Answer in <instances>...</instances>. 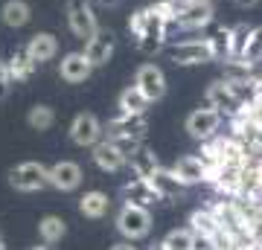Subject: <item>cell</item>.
Returning a JSON list of instances; mask_svg holds the SVG:
<instances>
[{
	"label": "cell",
	"mask_w": 262,
	"mask_h": 250,
	"mask_svg": "<svg viewBox=\"0 0 262 250\" xmlns=\"http://www.w3.org/2000/svg\"><path fill=\"white\" fill-rule=\"evenodd\" d=\"M27 122H29V128L47 131V128H53V122H56V111H53L50 105H32L29 113H27Z\"/></svg>",
	"instance_id": "27"
},
{
	"label": "cell",
	"mask_w": 262,
	"mask_h": 250,
	"mask_svg": "<svg viewBox=\"0 0 262 250\" xmlns=\"http://www.w3.org/2000/svg\"><path fill=\"white\" fill-rule=\"evenodd\" d=\"M251 32H253V27H248V24L230 27V56L227 58H242L245 56V47L251 41Z\"/></svg>",
	"instance_id": "28"
},
{
	"label": "cell",
	"mask_w": 262,
	"mask_h": 250,
	"mask_svg": "<svg viewBox=\"0 0 262 250\" xmlns=\"http://www.w3.org/2000/svg\"><path fill=\"white\" fill-rule=\"evenodd\" d=\"M105 134V125L96 120L94 113H79L73 122H70V140L82 148H94Z\"/></svg>",
	"instance_id": "8"
},
{
	"label": "cell",
	"mask_w": 262,
	"mask_h": 250,
	"mask_svg": "<svg viewBox=\"0 0 262 250\" xmlns=\"http://www.w3.org/2000/svg\"><path fill=\"white\" fill-rule=\"evenodd\" d=\"M189 230L195 233V236H201V239H213L222 227H219V221H215L213 210L204 207V210H195V213L189 215Z\"/></svg>",
	"instance_id": "24"
},
{
	"label": "cell",
	"mask_w": 262,
	"mask_h": 250,
	"mask_svg": "<svg viewBox=\"0 0 262 250\" xmlns=\"http://www.w3.org/2000/svg\"><path fill=\"white\" fill-rule=\"evenodd\" d=\"M0 18H3L6 27L20 29V27H27L29 20H32V6H29L27 0H6L3 9H0Z\"/></svg>",
	"instance_id": "20"
},
{
	"label": "cell",
	"mask_w": 262,
	"mask_h": 250,
	"mask_svg": "<svg viewBox=\"0 0 262 250\" xmlns=\"http://www.w3.org/2000/svg\"><path fill=\"white\" fill-rule=\"evenodd\" d=\"M108 140H111L117 148H120L125 157H131V154H134V151L143 146V140H137V137H108Z\"/></svg>",
	"instance_id": "33"
},
{
	"label": "cell",
	"mask_w": 262,
	"mask_h": 250,
	"mask_svg": "<svg viewBox=\"0 0 262 250\" xmlns=\"http://www.w3.org/2000/svg\"><path fill=\"white\" fill-rule=\"evenodd\" d=\"M94 70H96V67L88 61L84 50H73V53H67V56L61 58V64H58V73H61V79H64V82H70V84L88 82Z\"/></svg>",
	"instance_id": "12"
},
{
	"label": "cell",
	"mask_w": 262,
	"mask_h": 250,
	"mask_svg": "<svg viewBox=\"0 0 262 250\" xmlns=\"http://www.w3.org/2000/svg\"><path fill=\"white\" fill-rule=\"evenodd\" d=\"M222 67H225V79H245L253 70V64L245 58H222Z\"/></svg>",
	"instance_id": "31"
},
{
	"label": "cell",
	"mask_w": 262,
	"mask_h": 250,
	"mask_svg": "<svg viewBox=\"0 0 262 250\" xmlns=\"http://www.w3.org/2000/svg\"><path fill=\"white\" fill-rule=\"evenodd\" d=\"M38 233H41V239L47 241V244H56V241H61L67 236V224L58 215H47V218H41V224H38Z\"/></svg>",
	"instance_id": "26"
},
{
	"label": "cell",
	"mask_w": 262,
	"mask_h": 250,
	"mask_svg": "<svg viewBox=\"0 0 262 250\" xmlns=\"http://www.w3.org/2000/svg\"><path fill=\"white\" fill-rule=\"evenodd\" d=\"M210 44L215 50V61H222V58L230 56V27H219L210 35Z\"/></svg>",
	"instance_id": "30"
},
{
	"label": "cell",
	"mask_w": 262,
	"mask_h": 250,
	"mask_svg": "<svg viewBox=\"0 0 262 250\" xmlns=\"http://www.w3.org/2000/svg\"><path fill=\"white\" fill-rule=\"evenodd\" d=\"M12 76H9V67H6V61L0 58V99H6L9 96V90H12Z\"/></svg>",
	"instance_id": "34"
},
{
	"label": "cell",
	"mask_w": 262,
	"mask_h": 250,
	"mask_svg": "<svg viewBox=\"0 0 262 250\" xmlns=\"http://www.w3.org/2000/svg\"><path fill=\"white\" fill-rule=\"evenodd\" d=\"M213 250H233V244H225V247H213Z\"/></svg>",
	"instance_id": "39"
},
{
	"label": "cell",
	"mask_w": 262,
	"mask_h": 250,
	"mask_svg": "<svg viewBox=\"0 0 262 250\" xmlns=\"http://www.w3.org/2000/svg\"><path fill=\"white\" fill-rule=\"evenodd\" d=\"M128 160H131V169H134V175H137V177H146V180H149V177L160 169L158 154H155L151 148H146V146H140Z\"/></svg>",
	"instance_id": "23"
},
{
	"label": "cell",
	"mask_w": 262,
	"mask_h": 250,
	"mask_svg": "<svg viewBox=\"0 0 262 250\" xmlns=\"http://www.w3.org/2000/svg\"><path fill=\"white\" fill-rule=\"evenodd\" d=\"M67 27L76 38H88L99 29V20H96V6L91 0H67Z\"/></svg>",
	"instance_id": "3"
},
{
	"label": "cell",
	"mask_w": 262,
	"mask_h": 250,
	"mask_svg": "<svg viewBox=\"0 0 262 250\" xmlns=\"http://www.w3.org/2000/svg\"><path fill=\"white\" fill-rule=\"evenodd\" d=\"M155 250H163V244H158V247H155Z\"/></svg>",
	"instance_id": "41"
},
{
	"label": "cell",
	"mask_w": 262,
	"mask_h": 250,
	"mask_svg": "<svg viewBox=\"0 0 262 250\" xmlns=\"http://www.w3.org/2000/svg\"><path fill=\"white\" fill-rule=\"evenodd\" d=\"M82 177H84L82 166L73 163V160H61L56 166H50V186L58 189V192H73V189H79Z\"/></svg>",
	"instance_id": "14"
},
{
	"label": "cell",
	"mask_w": 262,
	"mask_h": 250,
	"mask_svg": "<svg viewBox=\"0 0 262 250\" xmlns=\"http://www.w3.org/2000/svg\"><path fill=\"white\" fill-rule=\"evenodd\" d=\"M91 3H94V6H99V9H117L122 0H91Z\"/></svg>",
	"instance_id": "35"
},
{
	"label": "cell",
	"mask_w": 262,
	"mask_h": 250,
	"mask_svg": "<svg viewBox=\"0 0 262 250\" xmlns=\"http://www.w3.org/2000/svg\"><path fill=\"white\" fill-rule=\"evenodd\" d=\"M9 184L18 192H38V189L50 186V169L35 163V160H27L9 172Z\"/></svg>",
	"instance_id": "5"
},
{
	"label": "cell",
	"mask_w": 262,
	"mask_h": 250,
	"mask_svg": "<svg viewBox=\"0 0 262 250\" xmlns=\"http://www.w3.org/2000/svg\"><path fill=\"white\" fill-rule=\"evenodd\" d=\"M122 198H125V204L146 207V210H149L151 204L163 201V198L158 195V189L151 186V180H146V177H134V180H128V184L122 186Z\"/></svg>",
	"instance_id": "15"
},
{
	"label": "cell",
	"mask_w": 262,
	"mask_h": 250,
	"mask_svg": "<svg viewBox=\"0 0 262 250\" xmlns=\"http://www.w3.org/2000/svg\"><path fill=\"white\" fill-rule=\"evenodd\" d=\"M27 56L35 61V64H44V61H53L58 53V38L53 32H35V35L27 41Z\"/></svg>",
	"instance_id": "16"
},
{
	"label": "cell",
	"mask_w": 262,
	"mask_h": 250,
	"mask_svg": "<svg viewBox=\"0 0 262 250\" xmlns=\"http://www.w3.org/2000/svg\"><path fill=\"white\" fill-rule=\"evenodd\" d=\"M256 3H259V0H236V6H242V9H251Z\"/></svg>",
	"instance_id": "36"
},
{
	"label": "cell",
	"mask_w": 262,
	"mask_h": 250,
	"mask_svg": "<svg viewBox=\"0 0 262 250\" xmlns=\"http://www.w3.org/2000/svg\"><path fill=\"white\" fill-rule=\"evenodd\" d=\"M117 230L125 236L128 241H137V239H146L151 230V215L146 207H134V204H125L117 213Z\"/></svg>",
	"instance_id": "4"
},
{
	"label": "cell",
	"mask_w": 262,
	"mask_h": 250,
	"mask_svg": "<svg viewBox=\"0 0 262 250\" xmlns=\"http://www.w3.org/2000/svg\"><path fill=\"white\" fill-rule=\"evenodd\" d=\"M84 56L94 67H105L114 56V32L111 29H96L94 35L84 41Z\"/></svg>",
	"instance_id": "11"
},
{
	"label": "cell",
	"mask_w": 262,
	"mask_h": 250,
	"mask_svg": "<svg viewBox=\"0 0 262 250\" xmlns=\"http://www.w3.org/2000/svg\"><path fill=\"white\" fill-rule=\"evenodd\" d=\"M175 18H178V12L172 9L169 0H158V3L137 9L128 18V32L134 38V47L140 53H149V56L160 53L169 38V29L175 27Z\"/></svg>",
	"instance_id": "1"
},
{
	"label": "cell",
	"mask_w": 262,
	"mask_h": 250,
	"mask_svg": "<svg viewBox=\"0 0 262 250\" xmlns=\"http://www.w3.org/2000/svg\"><path fill=\"white\" fill-rule=\"evenodd\" d=\"M166 58L172 64L192 67V64L215 61V50H213V44H210V38H184L178 44L166 47Z\"/></svg>",
	"instance_id": "2"
},
{
	"label": "cell",
	"mask_w": 262,
	"mask_h": 250,
	"mask_svg": "<svg viewBox=\"0 0 262 250\" xmlns=\"http://www.w3.org/2000/svg\"><path fill=\"white\" fill-rule=\"evenodd\" d=\"M32 250H53V244H47V241H44L41 247H32Z\"/></svg>",
	"instance_id": "38"
},
{
	"label": "cell",
	"mask_w": 262,
	"mask_h": 250,
	"mask_svg": "<svg viewBox=\"0 0 262 250\" xmlns=\"http://www.w3.org/2000/svg\"><path fill=\"white\" fill-rule=\"evenodd\" d=\"M213 15H215V6L210 0H192L187 9L178 12L175 27L184 29V32H195V29L210 27V24H213Z\"/></svg>",
	"instance_id": "7"
},
{
	"label": "cell",
	"mask_w": 262,
	"mask_h": 250,
	"mask_svg": "<svg viewBox=\"0 0 262 250\" xmlns=\"http://www.w3.org/2000/svg\"><path fill=\"white\" fill-rule=\"evenodd\" d=\"M219 128H222V113L215 111V108H198V111H192L187 117V134L192 140H210L219 134Z\"/></svg>",
	"instance_id": "6"
},
{
	"label": "cell",
	"mask_w": 262,
	"mask_h": 250,
	"mask_svg": "<svg viewBox=\"0 0 262 250\" xmlns=\"http://www.w3.org/2000/svg\"><path fill=\"white\" fill-rule=\"evenodd\" d=\"M149 180H151V186L158 189L160 198H178V195L187 192V184H181L178 175H175L172 169H163V166H160L158 172L149 177Z\"/></svg>",
	"instance_id": "19"
},
{
	"label": "cell",
	"mask_w": 262,
	"mask_h": 250,
	"mask_svg": "<svg viewBox=\"0 0 262 250\" xmlns=\"http://www.w3.org/2000/svg\"><path fill=\"white\" fill-rule=\"evenodd\" d=\"M149 99L143 96V90L137 87V84H131V87H125V90L120 93V99H117V108H120L122 113H146L149 111Z\"/></svg>",
	"instance_id": "25"
},
{
	"label": "cell",
	"mask_w": 262,
	"mask_h": 250,
	"mask_svg": "<svg viewBox=\"0 0 262 250\" xmlns=\"http://www.w3.org/2000/svg\"><path fill=\"white\" fill-rule=\"evenodd\" d=\"M111 250H140V247H131V244H114Z\"/></svg>",
	"instance_id": "37"
},
{
	"label": "cell",
	"mask_w": 262,
	"mask_h": 250,
	"mask_svg": "<svg viewBox=\"0 0 262 250\" xmlns=\"http://www.w3.org/2000/svg\"><path fill=\"white\" fill-rule=\"evenodd\" d=\"M91 157H94V163L102 169V172H120V169L128 163V157H125V154H122V151L114 146L108 137L96 143V146H94V154H91Z\"/></svg>",
	"instance_id": "17"
},
{
	"label": "cell",
	"mask_w": 262,
	"mask_h": 250,
	"mask_svg": "<svg viewBox=\"0 0 262 250\" xmlns=\"http://www.w3.org/2000/svg\"><path fill=\"white\" fill-rule=\"evenodd\" d=\"M204 105L207 108H215V111L222 113V117H233L236 111H239V99L233 96V90L227 87V82L225 79H219V82H213L210 87H207V93H204Z\"/></svg>",
	"instance_id": "13"
},
{
	"label": "cell",
	"mask_w": 262,
	"mask_h": 250,
	"mask_svg": "<svg viewBox=\"0 0 262 250\" xmlns=\"http://www.w3.org/2000/svg\"><path fill=\"white\" fill-rule=\"evenodd\" d=\"M108 210H111V198L105 192H99V189L84 192L82 198H79V213H82L84 218H102Z\"/></svg>",
	"instance_id": "21"
},
{
	"label": "cell",
	"mask_w": 262,
	"mask_h": 250,
	"mask_svg": "<svg viewBox=\"0 0 262 250\" xmlns=\"http://www.w3.org/2000/svg\"><path fill=\"white\" fill-rule=\"evenodd\" d=\"M172 172L178 175L181 184H204L207 180V166H204V160L198 157V154H184V157H178V163L172 166Z\"/></svg>",
	"instance_id": "18"
},
{
	"label": "cell",
	"mask_w": 262,
	"mask_h": 250,
	"mask_svg": "<svg viewBox=\"0 0 262 250\" xmlns=\"http://www.w3.org/2000/svg\"><path fill=\"white\" fill-rule=\"evenodd\" d=\"M160 244H163V250H192V244H195V233L189 230V227H184V230H172Z\"/></svg>",
	"instance_id": "29"
},
{
	"label": "cell",
	"mask_w": 262,
	"mask_h": 250,
	"mask_svg": "<svg viewBox=\"0 0 262 250\" xmlns=\"http://www.w3.org/2000/svg\"><path fill=\"white\" fill-rule=\"evenodd\" d=\"M6 67H9V76H12V82H27L29 76L35 73V61L27 56V50L20 47V50H12V56L6 58Z\"/></svg>",
	"instance_id": "22"
},
{
	"label": "cell",
	"mask_w": 262,
	"mask_h": 250,
	"mask_svg": "<svg viewBox=\"0 0 262 250\" xmlns=\"http://www.w3.org/2000/svg\"><path fill=\"white\" fill-rule=\"evenodd\" d=\"M134 84L143 90V96L149 102H158V99L166 96V73L158 64H143L137 70V76H134Z\"/></svg>",
	"instance_id": "9"
},
{
	"label": "cell",
	"mask_w": 262,
	"mask_h": 250,
	"mask_svg": "<svg viewBox=\"0 0 262 250\" xmlns=\"http://www.w3.org/2000/svg\"><path fill=\"white\" fill-rule=\"evenodd\" d=\"M0 250H6V244H3V241H0Z\"/></svg>",
	"instance_id": "40"
},
{
	"label": "cell",
	"mask_w": 262,
	"mask_h": 250,
	"mask_svg": "<svg viewBox=\"0 0 262 250\" xmlns=\"http://www.w3.org/2000/svg\"><path fill=\"white\" fill-rule=\"evenodd\" d=\"M245 61H251V64H256V61H262V27H253L251 32V41H248V47H245Z\"/></svg>",
	"instance_id": "32"
},
{
	"label": "cell",
	"mask_w": 262,
	"mask_h": 250,
	"mask_svg": "<svg viewBox=\"0 0 262 250\" xmlns=\"http://www.w3.org/2000/svg\"><path fill=\"white\" fill-rule=\"evenodd\" d=\"M146 113H117L114 120H108L105 125V137H146Z\"/></svg>",
	"instance_id": "10"
}]
</instances>
